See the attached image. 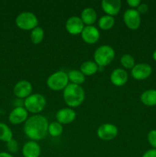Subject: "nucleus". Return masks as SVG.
<instances>
[{"label": "nucleus", "instance_id": "c756f323", "mask_svg": "<svg viewBox=\"0 0 156 157\" xmlns=\"http://www.w3.org/2000/svg\"><path fill=\"white\" fill-rule=\"evenodd\" d=\"M126 2L127 4L128 5V6H129L131 9H137L138 6L142 3L140 0H128Z\"/></svg>", "mask_w": 156, "mask_h": 157}, {"label": "nucleus", "instance_id": "f3484780", "mask_svg": "<svg viewBox=\"0 0 156 157\" xmlns=\"http://www.w3.org/2000/svg\"><path fill=\"white\" fill-rule=\"evenodd\" d=\"M21 153L24 157H39L41 156V149L37 141L30 140L24 144Z\"/></svg>", "mask_w": 156, "mask_h": 157}, {"label": "nucleus", "instance_id": "f257e3e1", "mask_svg": "<svg viewBox=\"0 0 156 157\" xmlns=\"http://www.w3.org/2000/svg\"><path fill=\"white\" fill-rule=\"evenodd\" d=\"M48 120L41 114L29 117L24 124L23 130L28 138L33 141L44 139L48 133Z\"/></svg>", "mask_w": 156, "mask_h": 157}, {"label": "nucleus", "instance_id": "ddd939ff", "mask_svg": "<svg viewBox=\"0 0 156 157\" xmlns=\"http://www.w3.org/2000/svg\"><path fill=\"white\" fill-rule=\"evenodd\" d=\"M28 118V112L24 107H15L9 115V121L13 125H19L23 123L24 124Z\"/></svg>", "mask_w": 156, "mask_h": 157}, {"label": "nucleus", "instance_id": "9b49d317", "mask_svg": "<svg viewBox=\"0 0 156 157\" xmlns=\"http://www.w3.org/2000/svg\"><path fill=\"white\" fill-rule=\"evenodd\" d=\"M57 121L62 125H67L73 123L76 117V113L73 108L64 107L57 111L55 115Z\"/></svg>", "mask_w": 156, "mask_h": 157}, {"label": "nucleus", "instance_id": "2eb2a0df", "mask_svg": "<svg viewBox=\"0 0 156 157\" xmlns=\"http://www.w3.org/2000/svg\"><path fill=\"white\" fill-rule=\"evenodd\" d=\"M101 7L106 15L114 17L120 12L122 2L119 0H102Z\"/></svg>", "mask_w": 156, "mask_h": 157}, {"label": "nucleus", "instance_id": "4468645a", "mask_svg": "<svg viewBox=\"0 0 156 157\" xmlns=\"http://www.w3.org/2000/svg\"><path fill=\"white\" fill-rule=\"evenodd\" d=\"M84 24L79 16H71L67 18L65 23L66 30L69 34L76 35L81 34L84 29Z\"/></svg>", "mask_w": 156, "mask_h": 157}, {"label": "nucleus", "instance_id": "2f4dec72", "mask_svg": "<svg viewBox=\"0 0 156 157\" xmlns=\"http://www.w3.org/2000/svg\"><path fill=\"white\" fill-rule=\"evenodd\" d=\"M13 104L15 106V107H24V101H22V99L16 98V99H15V101H14Z\"/></svg>", "mask_w": 156, "mask_h": 157}, {"label": "nucleus", "instance_id": "1a4fd4ad", "mask_svg": "<svg viewBox=\"0 0 156 157\" xmlns=\"http://www.w3.org/2000/svg\"><path fill=\"white\" fill-rule=\"evenodd\" d=\"M152 67L146 63H139L136 64L131 70V75L135 80L143 81L151 76Z\"/></svg>", "mask_w": 156, "mask_h": 157}, {"label": "nucleus", "instance_id": "cd10ccee", "mask_svg": "<svg viewBox=\"0 0 156 157\" xmlns=\"http://www.w3.org/2000/svg\"><path fill=\"white\" fill-rule=\"evenodd\" d=\"M148 142L153 149H156V130H151L147 136Z\"/></svg>", "mask_w": 156, "mask_h": 157}, {"label": "nucleus", "instance_id": "412c9836", "mask_svg": "<svg viewBox=\"0 0 156 157\" xmlns=\"http://www.w3.org/2000/svg\"><path fill=\"white\" fill-rule=\"evenodd\" d=\"M115 23H116V20L114 17L108 15H102L98 20V25L99 29L103 31H108L111 29L114 26Z\"/></svg>", "mask_w": 156, "mask_h": 157}, {"label": "nucleus", "instance_id": "aec40b11", "mask_svg": "<svg viewBox=\"0 0 156 157\" xmlns=\"http://www.w3.org/2000/svg\"><path fill=\"white\" fill-rule=\"evenodd\" d=\"M99 71V66L94 61H87L80 65V71L85 76H92Z\"/></svg>", "mask_w": 156, "mask_h": 157}, {"label": "nucleus", "instance_id": "6ab92c4d", "mask_svg": "<svg viewBox=\"0 0 156 157\" xmlns=\"http://www.w3.org/2000/svg\"><path fill=\"white\" fill-rule=\"evenodd\" d=\"M140 101L147 107L156 106V90L148 89L142 92L140 96Z\"/></svg>", "mask_w": 156, "mask_h": 157}, {"label": "nucleus", "instance_id": "5701e85b", "mask_svg": "<svg viewBox=\"0 0 156 157\" xmlns=\"http://www.w3.org/2000/svg\"><path fill=\"white\" fill-rule=\"evenodd\" d=\"M13 139V133L10 127L5 123L0 122V141L8 143Z\"/></svg>", "mask_w": 156, "mask_h": 157}, {"label": "nucleus", "instance_id": "39448f33", "mask_svg": "<svg viewBox=\"0 0 156 157\" xmlns=\"http://www.w3.org/2000/svg\"><path fill=\"white\" fill-rule=\"evenodd\" d=\"M15 25L18 29L24 31H32L38 25V18L32 12H22L17 15Z\"/></svg>", "mask_w": 156, "mask_h": 157}, {"label": "nucleus", "instance_id": "bb28decb", "mask_svg": "<svg viewBox=\"0 0 156 157\" xmlns=\"http://www.w3.org/2000/svg\"><path fill=\"white\" fill-rule=\"evenodd\" d=\"M6 147H7V150L9 153H15L18 151L19 150V145L18 143L17 142L16 140L12 139L8 143H6Z\"/></svg>", "mask_w": 156, "mask_h": 157}, {"label": "nucleus", "instance_id": "9d476101", "mask_svg": "<svg viewBox=\"0 0 156 157\" xmlns=\"http://www.w3.org/2000/svg\"><path fill=\"white\" fill-rule=\"evenodd\" d=\"M33 90L32 83L27 80H21L17 82L14 86L13 92L15 96L19 99H25L30 96Z\"/></svg>", "mask_w": 156, "mask_h": 157}, {"label": "nucleus", "instance_id": "f8f14e48", "mask_svg": "<svg viewBox=\"0 0 156 157\" xmlns=\"http://www.w3.org/2000/svg\"><path fill=\"white\" fill-rule=\"evenodd\" d=\"M80 35L81 38L84 40V42L89 44H96L100 38L99 31L94 25L85 26Z\"/></svg>", "mask_w": 156, "mask_h": 157}, {"label": "nucleus", "instance_id": "a211bd4d", "mask_svg": "<svg viewBox=\"0 0 156 157\" xmlns=\"http://www.w3.org/2000/svg\"><path fill=\"white\" fill-rule=\"evenodd\" d=\"M80 18L86 26L93 25L97 19V14L93 8H86L81 12Z\"/></svg>", "mask_w": 156, "mask_h": 157}, {"label": "nucleus", "instance_id": "20e7f679", "mask_svg": "<svg viewBox=\"0 0 156 157\" xmlns=\"http://www.w3.org/2000/svg\"><path fill=\"white\" fill-rule=\"evenodd\" d=\"M115 50L113 47L107 44L97 48L93 55V58L96 64L99 67H104L113 62L115 58Z\"/></svg>", "mask_w": 156, "mask_h": 157}, {"label": "nucleus", "instance_id": "7c9ffc66", "mask_svg": "<svg viewBox=\"0 0 156 157\" xmlns=\"http://www.w3.org/2000/svg\"><path fill=\"white\" fill-rule=\"evenodd\" d=\"M142 157H156V149H151L147 150L142 155Z\"/></svg>", "mask_w": 156, "mask_h": 157}, {"label": "nucleus", "instance_id": "7ed1b4c3", "mask_svg": "<svg viewBox=\"0 0 156 157\" xmlns=\"http://www.w3.org/2000/svg\"><path fill=\"white\" fill-rule=\"evenodd\" d=\"M47 104L45 97L41 94H32L24 100V107L28 113L38 114L44 110Z\"/></svg>", "mask_w": 156, "mask_h": 157}, {"label": "nucleus", "instance_id": "f03ea898", "mask_svg": "<svg viewBox=\"0 0 156 157\" xmlns=\"http://www.w3.org/2000/svg\"><path fill=\"white\" fill-rule=\"evenodd\" d=\"M64 102L70 108L80 106L85 100V91L80 85L69 84L63 90Z\"/></svg>", "mask_w": 156, "mask_h": 157}, {"label": "nucleus", "instance_id": "6e6552de", "mask_svg": "<svg viewBox=\"0 0 156 157\" xmlns=\"http://www.w3.org/2000/svg\"><path fill=\"white\" fill-rule=\"evenodd\" d=\"M123 21L128 29L137 30L141 25V15L136 9H128L124 12Z\"/></svg>", "mask_w": 156, "mask_h": 157}, {"label": "nucleus", "instance_id": "dca6fc26", "mask_svg": "<svg viewBox=\"0 0 156 157\" xmlns=\"http://www.w3.org/2000/svg\"><path fill=\"white\" fill-rule=\"evenodd\" d=\"M128 80V75L126 71L123 68H116L110 75V81L113 85L116 87L124 86Z\"/></svg>", "mask_w": 156, "mask_h": 157}, {"label": "nucleus", "instance_id": "423d86ee", "mask_svg": "<svg viewBox=\"0 0 156 157\" xmlns=\"http://www.w3.org/2000/svg\"><path fill=\"white\" fill-rule=\"evenodd\" d=\"M68 84V75L64 71H58L51 74L47 79V87L54 91L64 90Z\"/></svg>", "mask_w": 156, "mask_h": 157}, {"label": "nucleus", "instance_id": "72a5a7b5", "mask_svg": "<svg viewBox=\"0 0 156 157\" xmlns=\"http://www.w3.org/2000/svg\"><path fill=\"white\" fill-rule=\"evenodd\" d=\"M152 58L154 59V61H156V50L153 52L152 54Z\"/></svg>", "mask_w": 156, "mask_h": 157}, {"label": "nucleus", "instance_id": "b1692460", "mask_svg": "<svg viewBox=\"0 0 156 157\" xmlns=\"http://www.w3.org/2000/svg\"><path fill=\"white\" fill-rule=\"evenodd\" d=\"M44 31L41 27L38 26L31 31L30 39L34 44H39L44 40Z\"/></svg>", "mask_w": 156, "mask_h": 157}, {"label": "nucleus", "instance_id": "4be33fe9", "mask_svg": "<svg viewBox=\"0 0 156 157\" xmlns=\"http://www.w3.org/2000/svg\"><path fill=\"white\" fill-rule=\"evenodd\" d=\"M68 75L69 81H70V84H76V85H80L85 82V75L78 70H72L67 73Z\"/></svg>", "mask_w": 156, "mask_h": 157}, {"label": "nucleus", "instance_id": "473e14b6", "mask_svg": "<svg viewBox=\"0 0 156 157\" xmlns=\"http://www.w3.org/2000/svg\"><path fill=\"white\" fill-rule=\"evenodd\" d=\"M0 157H15L9 152H0Z\"/></svg>", "mask_w": 156, "mask_h": 157}, {"label": "nucleus", "instance_id": "a878e982", "mask_svg": "<svg viewBox=\"0 0 156 157\" xmlns=\"http://www.w3.org/2000/svg\"><path fill=\"white\" fill-rule=\"evenodd\" d=\"M120 64L125 69H132L136 65V61L132 55L130 54H124L120 58Z\"/></svg>", "mask_w": 156, "mask_h": 157}, {"label": "nucleus", "instance_id": "393cba45", "mask_svg": "<svg viewBox=\"0 0 156 157\" xmlns=\"http://www.w3.org/2000/svg\"><path fill=\"white\" fill-rule=\"evenodd\" d=\"M63 125L58 121H54L49 124L48 134L52 137H58L63 133Z\"/></svg>", "mask_w": 156, "mask_h": 157}, {"label": "nucleus", "instance_id": "0eeeda50", "mask_svg": "<svg viewBox=\"0 0 156 157\" xmlns=\"http://www.w3.org/2000/svg\"><path fill=\"white\" fill-rule=\"evenodd\" d=\"M119 133L117 127L113 124H103L98 127L96 135L103 141H110L115 139Z\"/></svg>", "mask_w": 156, "mask_h": 157}, {"label": "nucleus", "instance_id": "c85d7f7f", "mask_svg": "<svg viewBox=\"0 0 156 157\" xmlns=\"http://www.w3.org/2000/svg\"><path fill=\"white\" fill-rule=\"evenodd\" d=\"M136 10L138 11V12H139L140 15H144V14H145L148 11V6L147 4H145V3H141V4L138 6Z\"/></svg>", "mask_w": 156, "mask_h": 157}]
</instances>
